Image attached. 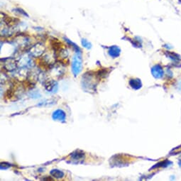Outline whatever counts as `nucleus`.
Masks as SVG:
<instances>
[{
	"mask_svg": "<svg viewBox=\"0 0 181 181\" xmlns=\"http://www.w3.org/2000/svg\"><path fill=\"white\" fill-rule=\"evenodd\" d=\"M82 58L80 53H77L74 55L73 64H72V71L75 76H77L80 71H82Z\"/></svg>",
	"mask_w": 181,
	"mask_h": 181,
	"instance_id": "nucleus-1",
	"label": "nucleus"
},
{
	"mask_svg": "<svg viewBox=\"0 0 181 181\" xmlns=\"http://www.w3.org/2000/svg\"><path fill=\"white\" fill-rule=\"evenodd\" d=\"M151 73L153 76L157 79L161 78L163 75V70L159 65H156L151 68Z\"/></svg>",
	"mask_w": 181,
	"mask_h": 181,
	"instance_id": "nucleus-2",
	"label": "nucleus"
},
{
	"mask_svg": "<svg viewBox=\"0 0 181 181\" xmlns=\"http://www.w3.org/2000/svg\"><path fill=\"white\" fill-rule=\"evenodd\" d=\"M52 117L55 121H64L66 119V114L63 110H57L53 113Z\"/></svg>",
	"mask_w": 181,
	"mask_h": 181,
	"instance_id": "nucleus-3",
	"label": "nucleus"
},
{
	"mask_svg": "<svg viewBox=\"0 0 181 181\" xmlns=\"http://www.w3.org/2000/svg\"><path fill=\"white\" fill-rule=\"evenodd\" d=\"M120 53H121V50L117 46H112L109 48L108 53L112 58H116L119 56Z\"/></svg>",
	"mask_w": 181,
	"mask_h": 181,
	"instance_id": "nucleus-4",
	"label": "nucleus"
},
{
	"mask_svg": "<svg viewBox=\"0 0 181 181\" xmlns=\"http://www.w3.org/2000/svg\"><path fill=\"white\" fill-rule=\"evenodd\" d=\"M129 85L132 88L135 90H138L141 88V82L139 79H132L129 81Z\"/></svg>",
	"mask_w": 181,
	"mask_h": 181,
	"instance_id": "nucleus-5",
	"label": "nucleus"
},
{
	"mask_svg": "<svg viewBox=\"0 0 181 181\" xmlns=\"http://www.w3.org/2000/svg\"><path fill=\"white\" fill-rule=\"evenodd\" d=\"M85 154L84 153L82 152V151H74L73 153H72L71 155V158L74 160H79L80 159H82V158L84 157Z\"/></svg>",
	"mask_w": 181,
	"mask_h": 181,
	"instance_id": "nucleus-6",
	"label": "nucleus"
},
{
	"mask_svg": "<svg viewBox=\"0 0 181 181\" xmlns=\"http://www.w3.org/2000/svg\"><path fill=\"white\" fill-rule=\"evenodd\" d=\"M51 175H52L53 177H54V178H62L64 177V173L63 172V171H59V170L57 169H54L52 170V171H51Z\"/></svg>",
	"mask_w": 181,
	"mask_h": 181,
	"instance_id": "nucleus-7",
	"label": "nucleus"
},
{
	"mask_svg": "<svg viewBox=\"0 0 181 181\" xmlns=\"http://www.w3.org/2000/svg\"><path fill=\"white\" fill-rule=\"evenodd\" d=\"M81 42H82V45L83 47L86 48V49H91L92 44L90 43L88 40L85 39V38H82V41H81Z\"/></svg>",
	"mask_w": 181,
	"mask_h": 181,
	"instance_id": "nucleus-8",
	"label": "nucleus"
}]
</instances>
